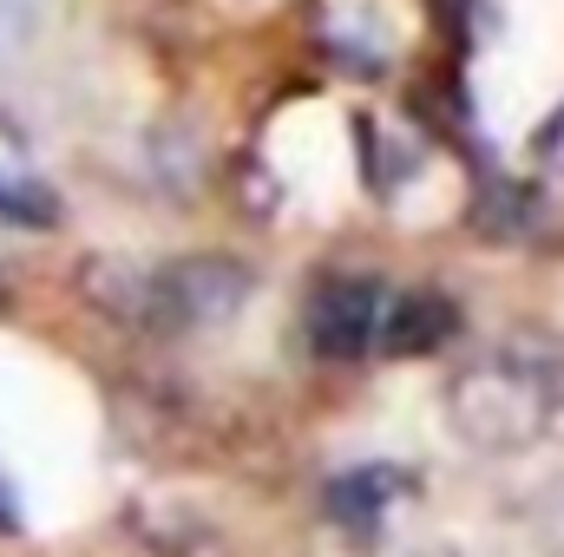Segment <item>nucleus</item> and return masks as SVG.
Instances as JSON below:
<instances>
[{"label": "nucleus", "instance_id": "1", "mask_svg": "<svg viewBox=\"0 0 564 557\" xmlns=\"http://www.w3.org/2000/svg\"><path fill=\"white\" fill-rule=\"evenodd\" d=\"M79 288L93 308L144 335H191V328H224L250 302V270L230 256H184V263H126V256H93L79 270Z\"/></svg>", "mask_w": 564, "mask_h": 557}, {"label": "nucleus", "instance_id": "2", "mask_svg": "<svg viewBox=\"0 0 564 557\" xmlns=\"http://www.w3.org/2000/svg\"><path fill=\"white\" fill-rule=\"evenodd\" d=\"M564 407V361L545 341H499L446 387L453 433L479 452H519L552 433Z\"/></svg>", "mask_w": 564, "mask_h": 557}, {"label": "nucleus", "instance_id": "3", "mask_svg": "<svg viewBox=\"0 0 564 557\" xmlns=\"http://www.w3.org/2000/svg\"><path fill=\"white\" fill-rule=\"evenodd\" d=\"M388 288L375 276H328L308 295V348L322 361H355L381 341Z\"/></svg>", "mask_w": 564, "mask_h": 557}, {"label": "nucleus", "instance_id": "4", "mask_svg": "<svg viewBox=\"0 0 564 557\" xmlns=\"http://www.w3.org/2000/svg\"><path fill=\"white\" fill-rule=\"evenodd\" d=\"M453 328H459V308L440 288H414V295H394L388 302L375 348H388V354H433V348L453 341Z\"/></svg>", "mask_w": 564, "mask_h": 557}, {"label": "nucleus", "instance_id": "5", "mask_svg": "<svg viewBox=\"0 0 564 557\" xmlns=\"http://www.w3.org/2000/svg\"><path fill=\"white\" fill-rule=\"evenodd\" d=\"M401 492H408V472L401 466H355V472H341L328 485V518L348 525V532H375Z\"/></svg>", "mask_w": 564, "mask_h": 557}, {"label": "nucleus", "instance_id": "6", "mask_svg": "<svg viewBox=\"0 0 564 557\" xmlns=\"http://www.w3.org/2000/svg\"><path fill=\"white\" fill-rule=\"evenodd\" d=\"M0 217H13V223H53L59 217V197L46 184H33V177L0 171Z\"/></svg>", "mask_w": 564, "mask_h": 557}, {"label": "nucleus", "instance_id": "7", "mask_svg": "<svg viewBox=\"0 0 564 557\" xmlns=\"http://www.w3.org/2000/svg\"><path fill=\"white\" fill-rule=\"evenodd\" d=\"M433 13H440V20H446V26H459V20H466V13H473V0H433Z\"/></svg>", "mask_w": 564, "mask_h": 557}]
</instances>
